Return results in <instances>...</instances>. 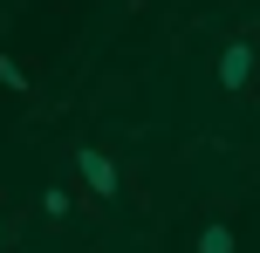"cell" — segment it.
Segmentation results:
<instances>
[{
	"mask_svg": "<svg viewBox=\"0 0 260 253\" xmlns=\"http://www.w3.org/2000/svg\"><path fill=\"white\" fill-rule=\"evenodd\" d=\"M76 212H82V192H69V185H48V192H41V219H48V226H69Z\"/></svg>",
	"mask_w": 260,
	"mask_h": 253,
	"instance_id": "cell-4",
	"label": "cell"
},
{
	"mask_svg": "<svg viewBox=\"0 0 260 253\" xmlns=\"http://www.w3.org/2000/svg\"><path fill=\"white\" fill-rule=\"evenodd\" d=\"M212 82H219L226 96H253V82H260V27H240V34L219 48Z\"/></svg>",
	"mask_w": 260,
	"mask_h": 253,
	"instance_id": "cell-2",
	"label": "cell"
},
{
	"mask_svg": "<svg viewBox=\"0 0 260 253\" xmlns=\"http://www.w3.org/2000/svg\"><path fill=\"white\" fill-rule=\"evenodd\" d=\"M192 253H240V233H233V219H199V240H192Z\"/></svg>",
	"mask_w": 260,
	"mask_h": 253,
	"instance_id": "cell-3",
	"label": "cell"
},
{
	"mask_svg": "<svg viewBox=\"0 0 260 253\" xmlns=\"http://www.w3.org/2000/svg\"><path fill=\"white\" fill-rule=\"evenodd\" d=\"M55 7H69V0H55Z\"/></svg>",
	"mask_w": 260,
	"mask_h": 253,
	"instance_id": "cell-7",
	"label": "cell"
},
{
	"mask_svg": "<svg viewBox=\"0 0 260 253\" xmlns=\"http://www.w3.org/2000/svg\"><path fill=\"white\" fill-rule=\"evenodd\" d=\"M76 192H82V205H117L123 199V164L110 158V151H96V144H76Z\"/></svg>",
	"mask_w": 260,
	"mask_h": 253,
	"instance_id": "cell-1",
	"label": "cell"
},
{
	"mask_svg": "<svg viewBox=\"0 0 260 253\" xmlns=\"http://www.w3.org/2000/svg\"><path fill=\"white\" fill-rule=\"evenodd\" d=\"M14 240V219H7V199H0V246Z\"/></svg>",
	"mask_w": 260,
	"mask_h": 253,
	"instance_id": "cell-6",
	"label": "cell"
},
{
	"mask_svg": "<svg viewBox=\"0 0 260 253\" xmlns=\"http://www.w3.org/2000/svg\"><path fill=\"white\" fill-rule=\"evenodd\" d=\"M0 89L7 96H35V76L21 68V55H0Z\"/></svg>",
	"mask_w": 260,
	"mask_h": 253,
	"instance_id": "cell-5",
	"label": "cell"
}]
</instances>
